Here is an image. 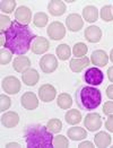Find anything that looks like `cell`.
<instances>
[{"label":"cell","mask_w":113,"mask_h":148,"mask_svg":"<svg viewBox=\"0 0 113 148\" xmlns=\"http://www.w3.org/2000/svg\"><path fill=\"white\" fill-rule=\"evenodd\" d=\"M5 34V48L12 53L23 56L31 49V44L36 35L32 32L28 25H23L17 21H13L10 27L3 33Z\"/></svg>","instance_id":"obj_1"},{"label":"cell","mask_w":113,"mask_h":148,"mask_svg":"<svg viewBox=\"0 0 113 148\" xmlns=\"http://www.w3.org/2000/svg\"><path fill=\"white\" fill-rule=\"evenodd\" d=\"M26 146L28 148H51L53 147L52 132L42 124L27 125L24 132Z\"/></svg>","instance_id":"obj_2"},{"label":"cell","mask_w":113,"mask_h":148,"mask_svg":"<svg viewBox=\"0 0 113 148\" xmlns=\"http://www.w3.org/2000/svg\"><path fill=\"white\" fill-rule=\"evenodd\" d=\"M77 105L83 111H94L102 102L101 90L90 85H81L75 93Z\"/></svg>","instance_id":"obj_3"},{"label":"cell","mask_w":113,"mask_h":148,"mask_svg":"<svg viewBox=\"0 0 113 148\" xmlns=\"http://www.w3.org/2000/svg\"><path fill=\"white\" fill-rule=\"evenodd\" d=\"M84 79H85L86 84L90 85V86H99L104 80V74L100 68L92 67L86 70V73L84 75Z\"/></svg>","instance_id":"obj_4"},{"label":"cell","mask_w":113,"mask_h":148,"mask_svg":"<svg viewBox=\"0 0 113 148\" xmlns=\"http://www.w3.org/2000/svg\"><path fill=\"white\" fill-rule=\"evenodd\" d=\"M1 87L5 90V93L10 94V95H15L17 93H19L22 84L19 82L18 78L14 77V76H7L2 79L1 82Z\"/></svg>","instance_id":"obj_5"},{"label":"cell","mask_w":113,"mask_h":148,"mask_svg":"<svg viewBox=\"0 0 113 148\" xmlns=\"http://www.w3.org/2000/svg\"><path fill=\"white\" fill-rule=\"evenodd\" d=\"M47 33L51 40L59 41L66 36V27L60 22H52L47 29Z\"/></svg>","instance_id":"obj_6"},{"label":"cell","mask_w":113,"mask_h":148,"mask_svg":"<svg viewBox=\"0 0 113 148\" xmlns=\"http://www.w3.org/2000/svg\"><path fill=\"white\" fill-rule=\"evenodd\" d=\"M40 67L44 74H51L57 70L58 60L53 54H45L40 60Z\"/></svg>","instance_id":"obj_7"},{"label":"cell","mask_w":113,"mask_h":148,"mask_svg":"<svg viewBox=\"0 0 113 148\" xmlns=\"http://www.w3.org/2000/svg\"><path fill=\"white\" fill-rule=\"evenodd\" d=\"M84 125L90 132H95L102 127V118L99 113H88L84 120Z\"/></svg>","instance_id":"obj_8"},{"label":"cell","mask_w":113,"mask_h":148,"mask_svg":"<svg viewBox=\"0 0 113 148\" xmlns=\"http://www.w3.org/2000/svg\"><path fill=\"white\" fill-rule=\"evenodd\" d=\"M49 48L50 42L43 36H36L31 44V50L34 54H43L49 50Z\"/></svg>","instance_id":"obj_9"},{"label":"cell","mask_w":113,"mask_h":148,"mask_svg":"<svg viewBox=\"0 0 113 148\" xmlns=\"http://www.w3.org/2000/svg\"><path fill=\"white\" fill-rule=\"evenodd\" d=\"M55 95H57V90L51 84H44L38 88V97L42 102L45 103L51 102L54 99Z\"/></svg>","instance_id":"obj_10"},{"label":"cell","mask_w":113,"mask_h":148,"mask_svg":"<svg viewBox=\"0 0 113 148\" xmlns=\"http://www.w3.org/2000/svg\"><path fill=\"white\" fill-rule=\"evenodd\" d=\"M66 26L70 32H78L83 28L84 21L78 14H70L66 18Z\"/></svg>","instance_id":"obj_11"},{"label":"cell","mask_w":113,"mask_h":148,"mask_svg":"<svg viewBox=\"0 0 113 148\" xmlns=\"http://www.w3.org/2000/svg\"><path fill=\"white\" fill-rule=\"evenodd\" d=\"M21 103L22 106L26 109V110H35L38 106V99L36 95L32 92H26L23 94L22 99H21Z\"/></svg>","instance_id":"obj_12"},{"label":"cell","mask_w":113,"mask_h":148,"mask_svg":"<svg viewBox=\"0 0 113 148\" xmlns=\"http://www.w3.org/2000/svg\"><path fill=\"white\" fill-rule=\"evenodd\" d=\"M15 18L18 23L23 25H27L32 21V12L28 7L26 6H21L16 9L15 12Z\"/></svg>","instance_id":"obj_13"},{"label":"cell","mask_w":113,"mask_h":148,"mask_svg":"<svg viewBox=\"0 0 113 148\" xmlns=\"http://www.w3.org/2000/svg\"><path fill=\"white\" fill-rule=\"evenodd\" d=\"M90 62H92L94 66L104 67V66H106L108 62H109V56H108L106 52L103 51V50H95V51L92 52Z\"/></svg>","instance_id":"obj_14"},{"label":"cell","mask_w":113,"mask_h":148,"mask_svg":"<svg viewBox=\"0 0 113 148\" xmlns=\"http://www.w3.org/2000/svg\"><path fill=\"white\" fill-rule=\"evenodd\" d=\"M18 122H19V115L14 111L6 112L1 116V124L5 128H8V129L14 128L18 124Z\"/></svg>","instance_id":"obj_15"},{"label":"cell","mask_w":113,"mask_h":148,"mask_svg":"<svg viewBox=\"0 0 113 148\" xmlns=\"http://www.w3.org/2000/svg\"><path fill=\"white\" fill-rule=\"evenodd\" d=\"M85 38L87 40L88 42L90 43H97L100 42L101 38H102V31L99 26H95V25H92V26H88L87 28L85 29Z\"/></svg>","instance_id":"obj_16"},{"label":"cell","mask_w":113,"mask_h":148,"mask_svg":"<svg viewBox=\"0 0 113 148\" xmlns=\"http://www.w3.org/2000/svg\"><path fill=\"white\" fill-rule=\"evenodd\" d=\"M22 79H23V83L26 86H35L40 80V75H38V70L29 68V69L26 70L25 73H23Z\"/></svg>","instance_id":"obj_17"},{"label":"cell","mask_w":113,"mask_h":148,"mask_svg":"<svg viewBox=\"0 0 113 148\" xmlns=\"http://www.w3.org/2000/svg\"><path fill=\"white\" fill-rule=\"evenodd\" d=\"M48 9L52 16H62L66 12V5L61 0H51L48 5Z\"/></svg>","instance_id":"obj_18"},{"label":"cell","mask_w":113,"mask_h":148,"mask_svg":"<svg viewBox=\"0 0 113 148\" xmlns=\"http://www.w3.org/2000/svg\"><path fill=\"white\" fill-rule=\"evenodd\" d=\"M90 64V60L87 57H83V58H74L70 60V69L74 73H80L81 70H84L86 67Z\"/></svg>","instance_id":"obj_19"},{"label":"cell","mask_w":113,"mask_h":148,"mask_svg":"<svg viewBox=\"0 0 113 148\" xmlns=\"http://www.w3.org/2000/svg\"><path fill=\"white\" fill-rule=\"evenodd\" d=\"M31 67V60L27 58V57H16L14 59V63H13V68L15 69V71L17 73H25L27 69H29Z\"/></svg>","instance_id":"obj_20"},{"label":"cell","mask_w":113,"mask_h":148,"mask_svg":"<svg viewBox=\"0 0 113 148\" xmlns=\"http://www.w3.org/2000/svg\"><path fill=\"white\" fill-rule=\"evenodd\" d=\"M67 135H68V138H70L71 140L77 141V140L85 139L87 137V132L81 127H71L67 130Z\"/></svg>","instance_id":"obj_21"},{"label":"cell","mask_w":113,"mask_h":148,"mask_svg":"<svg viewBox=\"0 0 113 148\" xmlns=\"http://www.w3.org/2000/svg\"><path fill=\"white\" fill-rule=\"evenodd\" d=\"M83 17L84 19L88 22V23H95L99 18V10L95 6H86L84 9H83Z\"/></svg>","instance_id":"obj_22"},{"label":"cell","mask_w":113,"mask_h":148,"mask_svg":"<svg viewBox=\"0 0 113 148\" xmlns=\"http://www.w3.org/2000/svg\"><path fill=\"white\" fill-rule=\"evenodd\" d=\"M94 141H95V145L97 147H108L111 144V136L108 132L100 131L99 134L95 135Z\"/></svg>","instance_id":"obj_23"},{"label":"cell","mask_w":113,"mask_h":148,"mask_svg":"<svg viewBox=\"0 0 113 148\" xmlns=\"http://www.w3.org/2000/svg\"><path fill=\"white\" fill-rule=\"evenodd\" d=\"M57 104L60 109L62 110H68L69 108H71L73 105V99L68 93H61L59 94L58 99H57Z\"/></svg>","instance_id":"obj_24"},{"label":"cell","mask_w":113,"mask_h":148,"mask_svg":"<svg viewBox=\"0 0 113 148\" xmlns=\"http://www.w3.org/2000/svg\"><path fill=\"white\" fill-rule=\"evenodd\" d=\"M64 119L67 121L68 124H78L80 121H81V113L79 111H77L76 109H73L70 111H68L64 115Z\"/></svg>","instance_id":"obj_25"},{"label":"cell","mask_w":113,"mask_h":148,"mask_svg":"<svg viewBox=\"0 0 113 148\" xmlns=\"http://www.w3.org/2000/svg\"><path fill=\"white\" fill-rule=\"evenodd\" d=\"M55 53H57V56L60 60L66 61V60L69 59V57L71 54V50H70V47L68 44H60V45L57 47Z\"/></svg>","instance_id":"obj_26"},{"label":"cell","mask_w":113,"mask_h":148,"mask_svg":"<svg viewBox=\"0 0 113 148\" xmlns=\"http://www.w3.org/2000/svg\"><path fill=\"white\" fill-rule=\"evenodd\" d=\"M49 22V17L45 12H36L33 18V24L36 27H44Z\"/></svg>","instance_id":"obj_27"},{"label":"cell","mask_w":113,"mask_h":148,"mask_svg":"<svg viewBox=\"0 0 113 148\" xmlns=\"http://www.w3.org/2000/svg\"><path fill=\"white\" fill-rule=\"evenodd\" d=\"M87 51H88V47L85 43H83V42L76 43L75 45H74V48H73V53H74V56L77 57V58L85 57L86 53H87Z\"/></svg>","instance_id":"obj_28"},{"label":"cell","mask_w":113,"mask_h":148,"mask_svg":"<svg viewBox=\"0 0 113 148\" xmlns=\"http://www.w3.org/2000/svg\"><path fill=\"white\" fill-rule=\"evenodd\" d=\"M101 18L104 22H113V8L112 6L106 5L101 9Z\"/></svg>","instance_id":"obj_29"},{"label":"cell","mask_w":113,"mask_h":148,"mask_svg":"<svg viewBox=\"0 0 113 148\" xmlns=\"http://www.w3.org/2000/svg\"><path fill=\"white\" fill-rule=\"evenodd\" d=\"M16 7V1L15 0H2L0 1V8L1 12L5 14H12Z\"/></svg>","instance_id":"obj_30"},{"label":"cell","mask_w":113,"mask_h":148,"mask_svg":"<svg viewBox=\"0 0 113 148\" xmlns=\"http://www.w3.org/2000/svg\"><path fill=\"white\" fill-rule=\"evenodd\" d=\"M47 128L52 134H58L62 129V122L59 119H51L50 121L47 123Z\"/></svg>","instance_id":"obj_31"},{"label":"cell","mask_w":113,"mask_h":148,"mask_svg":"<svg viewBox=\"0 0 113 148\" xmlns=\"http://www.w3.org/2000/svg\"><path fill=\"white\" fill-rule=\"evenodd\" d=\"M53 147H58V148L69 147V140H68V138H66L62 135H58V136L53 137Z\"/></svg>","instance_id":"obj_32"},{"label":"cell","mask_w":113,"mask_h":148,"mask_svg":"<svg viewBox=\"0 0 113 148\" xmlns=\"http://www.w3.org/2000/svg\"><path fill=\"white\" fill-rule=\"evenodd\" d=\"M12 61V52L8 49H1L0 51V63L3 66V64H7Z\"/></svg>","instance_id":"obj_33"},{"label":"cell","mask_w":113,"mask_h":148,"mask_svg":"<svg viewBox=\"0 0 113 148\" xmlns=\"http://www.w3.org/2000/svg\"><path fill=\"white\" fill-rule=\"evenodd\" d=\"M12 105V99H9L7 95L1 94L0 95V110L1 111H7Z\"/></svg>","instance_id":"obj_34"},{"label":"cell","mask_w":113,"mask_h":148,"mask_svg":"<svg viewBox=\"0 0 113 148\" xmlns=\"http://www.w3.org/2000/svg\"><path fill=\"white\" fill-rule=\"evenodd\" d=\"M0 23H1V34H3L9 27H10V25H12V21H10V18L8 17V16H5L3 14L0 16Z\"/></svg>","instance_id":"obj_35"},{"label":"cell","mask_w":113,"mask_h":148,"mask_svg":"<svg viewBox=\"0 0 113 148\" xmlns=\"http://www.w3.org/2000/svg\"><path fill=\"white\" fill-rule=\"evenodd\" d=\"M103 112H104V114H106V115L113 114V102H111V101L105 102V103H104V106H103Z\"/></svg>","instance_id":"obj_36"},{"label":"cell","mask_w":113,"mask_h":148,"mask_svg":"<svg viewBox=\"0 0 113 148\" xmlns=\"http://www.w3.org/2000/svg\"><path fill=\"white\" fill-rule=\"evenodd\" d=\"M105 128L110 131V132H113V114H110L105 121Z\"/></svg>","instance_id":"obj_37"},{"label":"cell","mask_w":113,"mask_h":148,"mask_svg":"<svg viewBox=\"0 0 113 148\" xmlns=\"http://www.w3.org/2000/svg\"><path fill=\"white\" fill-rule=\"evenodd\" d=\"M79 148H85V147H89V148H93L94 147V145H93V143H90V141H83V143H80L79 144Z\"/></svg>","instance_id":"obj_38"},{"label":"cell","mask_w":113,"mask_h":148,"mask_svg":"<svg viewBox=\"0 0 113 148\" xmlns=\"http://www.w3.org/2000/svg\"><path fill=\"white\" fill-rule=\"evenodd\" d=\"M106 96H108L109 99H113V85L108 86V88H106Z\"/></svg>","instance_id":"obj_39"},{"label":"cell","mask_w":113,"mask_h":148,"mask_svg":"<svg viewBox=\"0 0 113 148\" xmlns=\"http://www.w3.org/2000/svg\"><path fill=\"white\" fill-rule=\"evenodd\" d=\"M108 78L111 83H113V66L108 69Z\"/></svg>","instance_id":"obj_40"},{"label":"cell","mask_w":113,"mask_h":148,"mask_svg":"<svg viewBox=\"0 0 113 148\" xmlns=\"http://www.w3.org/2000/svg\"><path fill=\"white\" fill-rule=\"evenodd\" d=\"M6 147L10 148V147H21V145L19 144H17V143H9V144H7L6 145Z\"/></svg>","instance_id":"obj_41"},{"label":"cell","mask_w":113,"mask_h":148,"mask_svg":"<svg viewBox=\"0 0 113 148\" xmlns=\"http://www.w3.org/2000/svg\"><path fill=\"white\" fill-rule=\"evenodd\" d=\"M110 59H111V61L113 62V49L111 50V52H110Z\"/></svg>","instance_id":"obj_42"}]
</instances>
